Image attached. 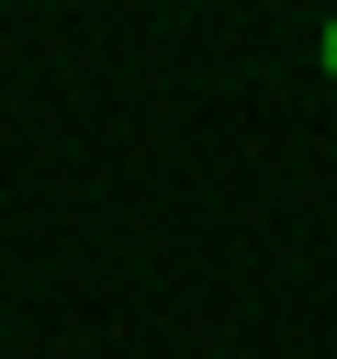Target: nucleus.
<instances>
[{
    "label": "nucleus",
    "mask_w": 337,
    "mask_h": 359,
    "mask_svg": "<svg viewBox=\"0 0 337 359\" xmlns=\"http://www.w3.org/2000/svg\"><path fill=\"white\" fill-rule=\"evenodd\" d=\"M315 67H326V79H337V22H326V34H315Z\"/></svg>",
    "instance_id": "nucleus-1"
}]
</instances>
